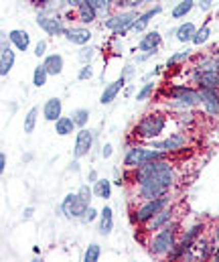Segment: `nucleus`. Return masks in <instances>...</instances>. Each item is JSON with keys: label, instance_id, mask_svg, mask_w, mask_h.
<instances>
[{"label": "nucleus", "instance_id": "nucleus-12", "mask_svg": "<svg viewBox=\"0 0 219 262\" xmlns=\"http://www.w3.org/2000/svg\"><path fill=\"white\" fill-rule=\"evenodd\" d=\"M93 146V132L85 128H77L75 132V144H73V159H83L91 152Z\"/></svg>", "mask_w": 219, "mask_h": 262}, {"label": "nucleus", "instance_id": "nucleus-56", "mask_svg": "<svg viewBox=\"0 0 219 262\" xmlns=\"http://www.w3.org/2000/svg\"><path fill=\"white\" fill-rule=\"evenodd\" d=\"M132 92H134V85H128V88L124 90V96H126V98H130V96H132Z\"/></svg>", "mask_w": 219, "mask_h": 262}, {"label": "nucleus", "instance_id": "nucleus-57", "mask_svg": "<svg viewBox=\"0 0 219 262\" xmlns=\"http://www.w3.org/2000/svg\"><path fill=\"white\" fill-rule=\"evenodd\" d=\"M45 2H59V0H45ZM61 4V2H59Z\"/></svg>", "mask_w": 219, "mask_h": 262}, {"label": "nucleus", "instance_id": "nucleus-37", "mask_svg": "<svg viewBox=\"0 0 219 262\" xmlns=\"http://www.w3.org/2000/svg\"><path fill=\"white\" fill-rule=\"evenodd\" d=\"M71 118L75 120L77 128H85L89 122V108H75L71 110Z\"/></svg>", "mask_w": 219, "mask_h": 262}, {"label": "nucleus", "instance_id": "nucleus-25", "mask_svg": "<svg viewBox=\"0 0 219 262\" xmlns=\"http://www.w3.org/2000/svg\"><path fill=\"white\" fill-rule=\"evenodd\" d=\"M193 252L197 254V258H201V260H211V254H213V240L209 238V236H201V238H197L195 240V244H193Z\"/></svg>", "mask_w": 219, "mask_h": 262}, {"label": "nucleus", "instance_id": "nucleus-36", "mask_svg": "<svg viewBox=\"0 0 219 262\" xmlns=\"http://www.w3.org/2000/svg\"><path fill=\"white\" fill-rule=\"evenodd\" d=\"M95 55H98V47L85 45V47H79V51H77V61H79L81 66H83V63H91Z\"/></svg>", "mask_w": 219, "mask_h": 262}, {"label": "nucleus", "instance_id": "nucleus-4", "mask_svg": "<svg viewBox=\"0 0 219 262\" xmlns=\"http://www.w3.org/2000/svg\"><path fill=\"white\" fill-rule=\"evenodd\" d=\"M171 155L164 152V150H158V148H152L150 144H142V142H132L128 144L126 152H124V159H122V167L126 169H136L144 163H152V161H164L168 159Z\"/></svg>", "mask_w": 219, "mask_h": 262}, {"label": "nucleus", "instance_id": "nucleus-8", "mask_svg": "<svg viewBox=\"0 0 219 262\" xmlns=\"http://www.w3.org/2000/svg\"><path fill=\"white\" fill-rule=\"evenodd\" d=\"M35 23H37V27H39L45 35H49V37H61V35H65L67 29H69L67 20H65L63 14H59V12H55V14L37 12Z\"/></svg>", "mask_w": 219, "mask_h": 262}, {"label": "nucleus", "instance_id": "nucleus-50", "mask_svg": "<svg viewBox=\"0 0 219 262\" xmlns=\"http://www.w3.org/2000/svg\"><path fill=\"white\" fill-rule=\"evenodd\" d=\"M0 173H6V152H0Z\"/></svg>", "mask_w": 219, "mask_h": 262}, {"label": "nucleus", "instance_id": "nucleus-1", "mask_svg": "<svg viewBox=\"0 0 219 262\" xmlns=\"http://www.w3.org/2000/svg\"><path fill=\"white\" fill-rule=\"evenodd\" d=\"M181 222L173 220L166 226H162L160 230H156L154 234H148V240L144 242V246L148 248V254L152 258H166L171 254V250L175 248L179 236H181Z\"/></svg>", "mask_w": 219, "mask_h": 262}, {"label": "nucleus", "instance_id": "nucleus-46", "mask_svg": "<svg viewBox=\"0 0 219 262\" xmlns=\"http://www.w3.org/2000/svg\"><path fill=\"white\" fill-rule=\"evenodd\" d=\"M33 215H35V207H33V205H29V207H25V209H22V222L33 220Z\"/></svg>", "mask_w": 219, "mask_h": 262}, {"label": "nucleus", "instance_id": "nucleus-38", "mask_svg": "<svg viewBox=\"0 0 219 262\" xmlns=\"http://www.w3.org/2000/svg\"><path fill=\"white\" fill-rule=\"evenodd\" d=\"M100 258H102V246L98 242H91L83 252V262H98Z\"/></svg>", "mask_w": 219, "mask_h": 262}, {"label": "nucleus", "instance_id": "nucleus-31", "mask_svg": "<svg viewBox=\"0 0 219 262\" xmlns=\"http://www.w3.org/2000/svg\"><path fill=\"white\" fill-rule=\"evenodd\" d=\"M191 59V49H181V51H175L173 55H168V59H166V63L164 67L166 69H173V67H179V66H185V61H189Z\"/></svg>", "mask_w": 219, "mask_h": 262}, {"label": "nucleus", "instance_id": "nucleus-55", "mask_svg": "<svg viewBox=\"0 0 219 262\" xmlns=\"http://www.w3.org/2000/svg\"><path fill=\"white\" fill-rule=\"evenodd\" d=\"M33 157H35V155H33L31 150H29V152H25V157H22V163H31V161H33Z\"/></svg>", "mask_w": 219, "mask_h": 262}, {"label": "nucleus", "instance_id": "nucleus-52", "mask_svg": "<svg viewBox=\"0 0 219 262\" xmlns=\"http://www.w3.org/2000/svg\"><path fill=\"white\" fill-rule=\"evenodd\" d=\"M69 171H71V173H79V171H81V167H79V159H73L71 165H69Z\"/></svg>", "mask_w": 219, "mask_h": 262}, {"label": "nucleus", "instance_id": "nucleus-21", "mask_svg": "<svg viewBox=\"0 0 219 262\" xmlns=\"http://www.w3.org/2000/svg\"><path fill=\"white\" fill-rule=\"evenodd\" d=\"M8 41H10V45L16 49V51H29V47H31V35H29V31H25V29H10L8 31Z\"/></svg>", "mask_w": 219, "mask_h": 262}, {"label": "nucleus", "instance_id": "nucleus-13", "mask_svg": "<svg viewBox=\"0 0 219 262\" xmlns=\"http://www.w3.org/2000/svg\"><path fill=\"white\" fill-rule=\"evenodd\" d=\"M199 96H201V106L205 116L209 118H219V90L213 88H199Z\"/></svg>", "mask_w": 219, "mask_h": 262}, {"label": "nucleus", "instance_id": "nucleus-48", "mask_svg": "<svg viewBox=\"0 0 219 262\" xmlns=\"http://www.w3.org/2000/svg\"><path fill=\"white\" fill-rule=\"evenodd\" d=\"M98 179H100V173H98L95 169H89V171H87V183H91V185H93Z\"/></svg>", "mask_w": 219, "mask_h": 262}, {"label": "nucleus", "instance_id": "nucleus-22", "mask_svg": "<svg viewBox=\"0 0 219 262\" xmlns=\"http://www.w3.org/2000/svg\"><path fill=\"white\" fill-rule=\"evenodd\" d=\"M114 230V209L110 205H104L100 209V217H98V232L100 236H110Z\"/></svg>", "mask_w": 219, "mask_h": 262}, {"label": "nucleus", "instance_id": "nucleus-35", "mask_svg": "<svg viewBox=\"0 0 219 262\" xmlns=\"http://www.w3.org/2000/svg\"><path fill=\"white\" fill-rule=\"evenodd\" d=\"M209 37H211V29H209V25H205V23H203V25L197 29V33H195V37H193L191 45L201 47V45H205V43L209 41Z\"/></svg>", "mask_w": 219, "mask_h": 262}, {"label": "nucleus", "instance_id": "nucleus-29", "mask_svg": "<svg viewBox=\"0 0 219 262\" xmlns=\"http://www.w3.org/2000/svg\"><path fill=\"white\" fill-rule=\"evenodd\" d=\"M197 6V2L195 0H179L175 6H173V10H171V18L173 20H183L187 14H191V10Z\"/></svg>", "mask_w": 219, "mask_h": 262}, {"label": "nucleus", "instance_id": "nucleus-44", "mask_svg": "<svg viewBox=\"0 0 219 262\" xmlns=\"http://www.w3.org/2000/svg\"><path fill=\"white\" fill-rule=\"evenodd\" d=\"M112 155H114V146H112V142H104V144H102V150H100V157H102L104 161H108Z\"/></svg>", "mask_w": 219, "mask_h": 262}, {"label": "nucleus", "instance_id": "nucleus-20", "mask_svg": "<svg viewBox=\"0 0 219 262\" xmlns=\"http://www.w3.org/2000/svg\"><path fill=\"white\" fill-rule=\"evenodd\" d=\"M41 114H43V118H45L47 122L59 120V118L63 116V102H61V98H57V96L47 98L45 104H43V108H41Z\"/></svg>", "mask_w": 219, "mask_h": 262}, {"label": "nucleus", "instance_id": "nucleus-9", "mask_svg": "<svg viewBox=\"0 0 219 262\" xmlns=\"http://www.w3.org/2000/svg\"><path fill=\"white\" fill-rule=\"evenodd\" d=\"M87 207H89V203L83 201L81 197L77 195V191L75 193H67V195L61 199V205H59L63 217L69 220V222H79L83 217V213H85Z\"/></svg>", "mask_w": 219, "mask_h": 262}, {"label": "nucleus", "instance_id": "nucleus-41", "mask_svg": "<svg viewBox=\"0 0 219 262\" xmlns=\"http://www.w3.org/2000/svg\"><path fill=\"white\" fill-rule=\"evenodd\" d=\"M93 75H95V69H93L91 63H83V66L79 67V71H77V79L79 81H89Z\"/></svg>", "mask_w": 219, "mask_h": 262}, {"label": "nucleus", "instance_id": "nucleus-3", "mask_svg": "<svg viewBox=\"0 0 219 262\" xmlns=\"http://www.w3.org/2000/svg\"><path fill=\"white\" fill-rule=\"evenodd\" d=\"M168 102L164 104V108L168 112H179V110H195L197 106H201V96H199V88H193L189 83H173L168 88H164Z\"/></svg>", "mask_w": 219, "mask_h": 262}, {"label": "nucleus", "instance_id": "nucleus-11", "mask_svg": "<svg viewBox=\"0 0 219 262\" xmlns=\"http://www.w3.org/2000/svg\"><path fill=\"white\" fill-rule=\"evenodd\" d=\"M177 203H171L168 207H164V209H160L150 222H146L144 226L140 228V232H144V234H154L156 230H160L162 226H166L168 222H173V220H177Z\"/></svg>", "mask_w": 219, "mask_h": 262}, {"label": "nucleus", "instance_id": "nucleus-14", "mask_svg": "<svg viewBox=\"0 0 219 262\" xmlns=\"http://www.w3.org/2000/svg\"><path fill=\"white\" fill-rule=\"evenodd\" d=\"M191 81L197 88H213V90H219V71L217 69H197V67H193Z\"/></svg>", "mask_w": 219, "mask_h": 262}, {"label": "nucleus", "instance_id": "nucleus-30", "mask_svg": "<svg viewBox=\"0 0 219 262\" xmlns=\"http://www.w3.org/2000/svg\"><path fill=\"white\" fill-rule=\"evenodd\" d=\"M39 124V106H31L29 112L25 114V120H22V130L25 134H33L35 128Z\"/></svg>", "mask_w": 219, "mask_h": 262}, {"label": "nucleus", "instance_id": "nucleus-23", "mask_svg": "<svg viewBox=\"0 0 219 262\" xmlns=\"http://www.w3.org/2000/svg\"><path fill=\"white\" fill-rule=\"evenodd\" d=\"M162 45V35L158 31H146L138 41V51H158Z\"/></svg>", "mask_w": 219, "mask_h": 262}, {"label": "nucleus", "instance_id": "nucleus-49", "mask_svg": "<svg viewBox=\"0 0 219 262\" xmlns=\"http://www.w3.org/2000/svg\"><path fill=\"white\" fill-rule=\"evenodd\" d=\"M142 4H146V0H128L126 8H140Z\"/></svg>", "mask_w": 219, "mask_h": 262}, {"label": "nucleus", "instance_id": "nucleus-45", "mask_svg": "<svg viewBox=\"0 0 219 262\" xmlns=\"http://www.w3.org/2000/svg\"><path fill=\"white\" fill-rule=\"evenodd\" d=\"M134 71H136V66H134V63H128V66H126L124 69H122V73H120V75H124L126 79H132Z\"/></svg>", "mask_w": 219, "mask_h": 262}, {"label": "nucleus", "instance_id": "nucleus-28", "mask_svg": "<svg viewBox=\"0 0 219 262\" xmlns=\"http://www.w3.org/2000/svg\"><path fill=\"white\" fill-rule=\"evenodd\" d=\"M93 195L98 197V199H102V201H108L110 197H112V187H114V181H110V179H106V177H100L93 185Z\"/></svg>", "mask_w": 219, "mask_h": 262}, {"label": "nucleus", "instance_id": "nucleus-6", "mask_svg": "<svg viewBox=\"0 0 219 262\" xmlns=\"http://www.w3.org/2000/svg\"><path fill=\"white\" fill-rule=\"evenodd\" d=\"M173 203V197L171 193L168 195H162V197H156V199H148V201H140V205L138 207H134V209H130V217H132V224H136L138 228H142L146 222H150L160 209H164V207H168Z\"/></svg>", "mask_w": 219, "mask_h": 262}, {"label": "nucleus", "instance_id": "nucleus-40", "mask_svg": "<svg viewBox=\"0 0 219 262\" xmlns=\"http://www.w3.org/2000/svg\"><path fill=\"white\" fill-rule=\"evenodd\" d=\"M77 195L81 197L83 201H87V203L91 205V201L95 199V195H93V187H91V183H81V185L77 187Z\"/></svg>", "mask_w": 219, "mask_h": 262}, {"label": "nucleus", "instance_id": "nucleus-19", "mask_svg": "<svg viewBox=\"0 0 219 262\" xmlns=\"http://www.w3.org/2000/svg\"><path fill=\"white\" fill-rule=\"evenodd\" d=\"M75 12H77V23L83 25V27H89L98 20V8L93 6L91 0H81L77 6H75Z\"/></svg>", "mask_w": 219, "mask_h": 262}, {"label": "nucleus", "instance_id": "nucleus-2", "mask_svg": "<svg viewBox=\"0 0 219 262\" xmlns=\"http://www.w3.org/2000/svg\"><path fill=\"white\" fill-rule=\"evenodd\" d=\"M171 120H173L171 114H166L164 110H150V112H146L144 116L132 126L130 134L136 140H140V142H150V140L160 138L164 134Z\"/></svg>", "mask_w": 219, "mask_h": 262}, {"label": "nucleus", "instance_id": "nucleus-27", "mask_svg": "<svg viewBox=\"0 0 219 262\" xmlns=\"http://www.w3.org/2000/svg\"><path fill=\"white\" fill-rule=\"evenodd\" d=\"M53 124H55V134L57 136H71V134L77 132V124H75V120L71 118V114L69 116H61Z\"/></svg>", "mask_w": 219, "mask_h": 262}, {"label": "nucleus", "instance_id": "nucleus-58", "mask_svg": "<svg viewBox=\"0 0 219 262\" xmlns=\"http://www.w3.org/2000/svg\"><path fill=\"white\" fill-rule=\"evenodd\" d=\"M215 57H217V59H219V51H217V55H215Z\"/></svg>", "mask_w": 219, "mask_h": 262}, {"label": "nucleus", "instance_id": "nucleus-10", "mask_svg": "<svg viewBox=\"0 0 219 262\" xmlns=\"http://www.w3.org/2000/svg\"><path fill=\"white\" fill-rule=\"evenodd\" d=\"M173 189L154 181V179H146L142 183L134 185V197L138 201H148V199H156V197H162V195H168Z\"/></svg>", "mask_w": 219, "mask_h": 262}, {"label": "nucleus", "instance_id": "nucleus-39", "mask_svg": "<svg viewBox=\"0 0 219 262\" xmlns=\"http://www.w3.org/2000/svg\"><path fill=\"white\" fill-rule=\"evenodd\" d=\"M122 37H116V35H112L110 39H108V51H110V55L112 57H120L122 55V51H124V47H122V41H120Z\"/></svg>", "mask_w": 219, "mask_h": 262}, {"label": "nucleus", "instance_id": "nucleus-24", "mask_svg": "<svg viewBox=\"0 0 219 262\" xmlns=\"http://www.w3.org/2000/svg\"><path fill=\"white\" fill-rule=\"evenodd\" d=\"M41 63L45 66V69L49 71L51 77H59L63 73V69H65V59H63L61 53H49Z\"/></svg>", "mask_w": 219, "mask_h": 262}, {"label": "nucleus", "instance_id": "nucleus-54", "mask_svg": "<svg viewBox=\"0 0 219 262\" xmlns=\"http://www.w3.org/2000/svg\"><path fill=\"white\" fill-rule=\"evenodd\" d=\"M211 240H213V244L219 242V222L215 224V228H213V236H211Z\"/></svg>", "mask_w": 219, "mask_h": 262}, {"label": "nucleus", "instance_id": "nucleus-7", "mask_svg": "<svg viewBox=\"0 0 219 262\" xmlns=\"http://www.w3.org/2000/svg\"><path fill=\"white\" fill-rule=\"evenodd\" d=\"M189 142H191L189 132L175 130V132H171L168 136H160V138L150 140L148 144H150L152 148H158V150H164V152L173 155V152H181V150H185V148L189 146Z\"/></svg>", "mask_w": 219, "mask_h": 262}, {"label": "nucleus", "instance_id": "nucleus-17", "mask_svg": "<svg viewBox=\"0 0 219 262\" xmlns=\"http://www.w3.org/2000/svg\"><path fill=\"white\" fill-rule=\"evenodd\" d=\"M162 12V6L160 4H154V6H150V8H146L144 12H140V16L132 23V27H130V33L132 35H142L148 31V25H150V20L154 18V16H158Z\"/></svg>", "mask_w": 219, "mask_h": 262}, {"label": "nucleus", "instance_id": "nucleus-32", "mask_svg": "<svg viewBox=\"0 0 219 262\" xmlns=\"http://www.w3.org/2000/svg\"><path fill=\"white\" fill-rule=\"evenodd\" d=\"M154 92H156V83H154V79L144 81V83L136 90V102H146V100H150V98L154 96Z\"/></svg>", "mask_w": 219, "mask_h": 262}, {"label": "nucleus", "instance_id": "nucleus-43", "mask_svg": "<svg viewBox=\"0 0 219 262\" xmlns=\"http://www.w3.org/2000/svg\"><path fill=\"white\" fill-rule=\"evenodd\" d=\"M35 57L37 59H45L49 53H47V41L45 39H41V41H37V45H35Z\"/></svg>", "mask_w": 219, "mask_h": 262}, {"label": "nucleus", "instance_id": "nucleus-5", "mask_svg": "<svg viewBox=\"0 0 219 262\" xmlns=\"http://www.w3.org/2000/svg\"><path fill=\"white\" fill-rule=\"evenodd\" d=\"M140 16V10L138 8H124V10H114L106 16V20L102 23L104 29L112 31V35L116 37H126L130 33V27L132 23Z\"/></svg>", "mask_w": 219, "mask_h": 262}, {"label": "nucleus", "instance_id": "nucleus-51", "mask_svg": "<svg viewBox=\"0 0 219 262\" xmlns=\"http://www.w3.org/2000/svg\"><path fill=\"white\" fill-rule=\"evenodd\" d=\"M128 0H114V10H124Z\"/></svg>", "mask_w": 219, "mask_h": 262}, {"label": "nucleus", "instance_id": "nucleus-42", "mask_svg": "<svg viewBox=\"0 0 219 262\" xmlns=\"http://www.w3.org/2000/svg\"><path fill=\"white\" fill-rule=\"evenodd\" d=\"M98 217H100V209H95L93 205H89L79 222H81V224H93V222H98Z\"/></svg>", "mask_w": 219, "mask_h": 262}, {"label": "nucleus", "instance_id": "nucleus-53", "mask_svg": "<svg viewBox=\"0 0 219 262\" xmlns=\"http://www.w3.org/2000/svg\"><path fill=\"white\" fill-rule=\"evenodd\" d=\"M211 260L219 262V242H215V244H213V254H211Z\"/></svg>", "mask_w": 219, "mask_h": 262}, {"label": "nucleus", "instance_id": "nucleus-34", "mask_svg": "<svg viewBox=\"0 0 219 262\" xmlns=\"http://www.w3.org/2000/svg\"><path fill=\"white\" fill-rule=\"evenodd\" d=\"M49 77H51V75H49V71L45 69L43 63H39V66L33 69V85H35V88H39V90H41V88L47 83V79H49Z\"/></svg>", "mask_w": 219, "mask_h": 262}, {"label": "nucleus", "instance_id": "nucleus-15", "mask_svg": "<svg viewBox=\"0 0 219 262\" xmlns=\"http://www.w3.org/2000/svg\"><path fill=\"white\" fill-rule=\"evenodd\" d=\"M14 61H16L14 47L10 45V41H6V37H2V41H0V75H2V79H6L10 75Z\"/></svg>", "mask_w": 219, "mask_h": 262}, {"label": "nucleus", "instance_id": "nucleus-47", "mask_svg": "<svg viewBox=\"0 0 219 262\" xmlns=\"http://www.w3.org/2000/svg\"><path fill=\"white\" fill-rule=\"evenodd\" d=\"M213 2H215V0H199V2H197V6H199V10H203V12H207V10H211V6H213Z\"/></svg>", "mask_w": 219, "mask_h": 262}, {"label": "nucleus", "instance_id": "nucleus-18", "mask_svg": "<svg viewBox=\"0 0 219 262\" xmlns=\"http://www.w3.org/2000/svg\"><path fill=\"white\" fill-rule=\"evenodd\" d=\"M126 81H128V79H126L124 75H120V77H116L114 81L106 83L104 90H102V96H100V104H102V106H110V104L120 96V92L124 90Z\"/></svg>", "mask_w": 219, "mask_h": 262}, {"label": "nucleus", "instance_id": "nucleus-16", "mask_svg": "<svg viewBox=\"0 0 219 262\" xmlns=\"http://www.w3.org/2000/svg\"><path fill=\"white\" fill-rule=\"evenodd\" d=\"M71 45H77V47H85V45H89L91 43V39H93V33L87 29V27H83V25H69V29H67V33L63 35Z\"/></svg>", "mask_w": 219, "mask_h": 262}, {"label": "nucleus", "instance_id": "nucleus-33", "mask_svg": "<svg viewBox=\"0 0 219 262\" xmlns=\"http://www.w3.org/2000/svg\"><path fill=\"white\" fill-rule=\"evenodd\" d=\"M203 234H205V224H203V222H195V224H193V226H189V228H187V232H185V234H181V236L195 244V240H197V238H201Z\"/></svg>", "mask_w": 219, "mask_h": 262}, {"label": "nucleus", "instance_id": "nucleus-26", "mask_svg": "<svg viewBox=\"0 0 219 262\" xmlns=\"http://www.w3.org/2000/svg\"><path fill=\"white\" fill-rule=\"evenodd\" d=\"M197 25L195 23H191V20H187V23H181L177 29H175V39L179 41V43H183V45H187V43H191L193 41V37H195V33H197Z\"/></svg>", "mask_w": 219, "mask_h": 262}]
</instances>
